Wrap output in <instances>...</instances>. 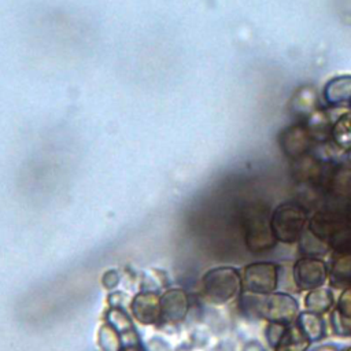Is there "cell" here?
Segmentation results:
<instances>
[{
  "label": "cell",
  "instance_id": "6da1fadb",
  "mask_svg": "<svg viewBox=\"0 0 351 351\" xmlns=\"http://www.w3.org/2000/svg\"><path fill=\"white\" fill-rule=\"evenodd\" d=\"M308 223L307 208L295 202H287L274 208L270 215V225L277 243H299Z\"/></svg>",
  "mask_w": 351,
  "mask_h": 351
},
{
  "label": "cell",
  "instance_id": "7a4b0ae2",
  "mask_svg": "<svg viewBox=\"0 0 351 351\" xmlns=\"http://www.w3.org/2000/svg\"><path fill=\"white\" fill-rule=\"evenodd\" d=\"M243 288L241 274L237 269L223 266L215 267L203 277V292L208 302L217 306L234 300Z\"/></svg>",
  "mask_w": 351,
  "mask_h": 351
},
{
  "label": "cell",
  "instance_id": "3957f363",
  "mask_svg": "<svg viewBox=\"0 0 351 351\" xmlns=\"http://www.w3.org/2000/svg\"><path fill=\"white\" fill-rule=\"evenodd\" d=\"M299 313V303L289 293L273 292L258 300V317L266 322L288 326L296 322Z\"/></svg>",
  "mask_w": 351,
  "mask_h": 351
},
{
  "label": "cell",
  "instance_id": "277c9868",
  "mask_svg": "<svg viewBox=\"0 0 351 351\" xmlns=\"http://www.w3.org/2000/svg\"><path fill=\"white\" fill-rule=\"evenodd\" d=\"M244 241L254 254H261L276 247L277 240L271 230L270 217L266 213L254 210L244 219Z\"/></svg>",
  "mask_w": 351,
  "mask_h": 351
},
{
  "label": "cell",
  "instance_id": "5b68a950",
  "mask_svg": "<svg viewBox=\"0 0 351 351\" xmlns=\"http://www.w3.org/2000/svg\"><path fill=\"white\" fill-rule=\"evenodd\" d=\"M280 266L274 262H255L244 267L241 280L243 288L251 295L273 293L278 284Z\"/></svg>",
  "mask_w": 351,
  "mask_h": 351
},
{
  "label": "cell",
  "instance_id": "8992f818",
  "mask_svg": "<svg viewBox=\"0 0 351 351\" xmlns=\"http://www.w3.org/2000/svg\"><path fill=\"white\" fill-rule=\"evenodd\" d=\"M292 277L296 288L307 292L326 282L329 269L326 262L318 256H302L293 263Z\"/></svg>",
  "mask_w": 351,
  "mask_h": 351
},
{
  "label": "cell",
  "instance_id": "52a82bcc",
  "mask_svg": "<svg viewBox=\"0 0 351 351\" xmlns=\"http://www.w3.org/2000/svg\"><path fill=\"white\" fill-rule=\"evenodd\" d=\"M311 134L308 129L302 126H291L281 136V148L284 154L292 159H299L304 156L311 144Z\"/></svg>",
  "mask_w": 351,
  "mask_h": 351
},
{
  "label": "cell",
  "instance_id": "ba28073f",
  "mask_svg": "<svg viewBox=\"0 0 351 351\" xmlns=\"http://www.w3.org/2000/svg\"><path fill=\"white\" fill-rule=\"evenodd\" d=\"M329 280L335 287L347 288L351 285V250L332 254L329 265Z\"/></svg>",
  "mask_w": 351,
  "mask_h": 351
},
{
  "label": "cell",
  "instance_id": "9c48e42d",
  "mask_svg": "<svg viewBox=\"0 0 351 351\" xmlns=\"http://www.w3.org/2000/svg\"><path fill=\"white\" fill-rule=\"evenodd\" d=\"M304 336L310 340V343L319 341L326 335V325L322 315L313 313V311H302L299 313L296 322H295Z\"/></svg>",
  "mask_w": 351,
  "mask_h": 351
},
{
  "label": "cell",
  "instance_id": "30bf717a",
  "mask_svg": "<svg viewBox=\"0 0 351 351\" xmlns=\"http://www.w3.org/2000/svg\"><path fill=\"white\" fill-rule=\"evenodd\" d=\"M303 303L307 311H313L322 315L332 310L335 304V296L332 289L326 287H319V288L307 291Z\"/></svg>",
  "mask_w": 351,
  "mask_h": 351
},
{
  "label": "cell",
  "instance_id": "8fae6325",
  "mask_svg": "<svg viewBox=\"0 0 351 351\" xmlns=\"http://www.w3.org/2000/svg\"><path fill=\"white\" fill-rule=\"evenodd\" d=\"M324 96L329 104H341L351 100V75H339L332 78L325 89Z\"/></svg>",
  "mask_w": 351,
  "mask_h": 351
},
{
  "label": "cell",
  "instance_id": "7c38bea8",
  "mask_svg": "<svg viewBox=\"0 0 351 351\" xmlns=\"http://www.w3.org/2000/svg\"><path fill=\"white\" fill-rule=\"evenodd\" d=\"M310 340L296 324L288 325L274 351H307Z\"/></svg>",
  "mask_w": 351,
  "mask_h": 351
},
{
  "label": "cell",
  "instance_id": "4fadbf2b",
  "mask_svg": "<svg viewBox=\"0 0 351 351\" xmlns=\"http://www.w3.org/2000/svg\"><path fill=\"white\" fill-rule=\"evenodd\" d=\"M330 137L341 149H351V112L343 114L330 128Z\"/></svg>",
  "mask_w": 351,
  "mask_h": 351
},
{
  "label": "cell",
  "instance_id": "5bb4252c",
  "mask_svg": "<svg viewBox=\"0 0 351 351\" xmlns=\"http://www.w3.org/2000/svg\"><path fill=\"white\" fill-rule=\"evenodd\" d=\"M160 308L166 311L167 317H170L169 319H181L188 310V299L181 291L167 293Z\"/></svg>",
  "mask_w": 351,
  "mask_h": 351
},
{
  "label": "cell",
  "instance_id": "9a60e30c",
  "mask_svg": "<svg viewBox=\"0 0 351 351\" xmlns=\"http://www.w3.org/2000/svg\"><path fill=\"white\" fill-rule=\"evenodd\" d=\"M134 313L143 322H152L160 313L159 300L154 295H141L136 299Z\"/></svg>",
  "mask_w": 351,
  "mask_h": 351
},
{
  "label": "cell",
  "instance_id": "2e32d148",
  "mask_svg": "<svg viewBox=\"0 0 351 351\" xmlns=\"http://www.w3.org/2000/svg\"><path fill=\"white\" fill-rule=\"evenodd\" d=\"M329 186L336 195L351 197V169L350 167H339L332 174Z\"/></svg>",
  "mask_w": 351,
  "mask_h": 351
},
{
  "label": "cell",
  "instance_id": "e0dca14e",
  "mask_svg": "<svg viewBox=\"0 0 351 351\" xmlns=\"http://www.w3.org/2000/svg\"><path fill=\"white\" fill-rule=\"evenodd\" d=\"M298 166H296V176L300 181H310L314 180L319 174V167L318 163L313 158H307L306 155L296 159Z\"/></svg>",
  "mask_w": 351,
  "mask_h": 351
},
{
  "label": "cell",
  "instance_id": "ac0fdd59",
  "mask_svg": "<svg viewBox=\"0 0 351 351\" xmlns=\"http://www.w3.org/2000/svg\"><path fill=\"white\" fill-rule=\"evenodd\" d=\"M285 325H280V324H274V322H267L265 326V339L267 341V344L270 346V348L276 350L284 332H285Z\"/></svg>",
  "mask_w": 351,
  "mask_h": 351
},
{
  "label": "cell",
  "instance_id": "d6986e66",
  "mask_svg": "<svg viewBox=\"0 0 351 351\" xmlns=\"http://www.w3.org/2000/svg\"><path fill=\"white\" fill-rule=\"evenodd\" d=\"M241 351H266V348L263 347V344L259 341V340H248L244 346H243V348H241Z\"/></svg>",
  "mask_w": 351,
  "mask_h": 351
},
{
  "label": "cell",
  "instance_id": "ffe728a7",
  "mask_svg": "<svg viewBox=\"0 0 351 351\" xmlns=\"http://www.w3.org/2000/svg\"><path fill=\"white\" fill-rule=\"evenodd\" d=\"M314 351H339L335 346H321L318 348H315Z\"/></svg>",
  "mask_w": 351,
  "mask_h": 351
},
{
  "label": "cell",
  "instance_id": "44dd1931",
  "mask_svg": "<svg viewBox=\"0 0 351 351\" xmlns=\"http://www.w3.org/2000/svg\"><path fill=\"white\" fill-rule=\"evenodd\" d=\"M344 215H346V218L348 219V222L351 223V200H350V203H348V206H347V210H346Z\"/></svg>",
  "mask_w": 351,
  "mask_h": 351
},
{
  "label": "cell",
  "instance_id": "7402d4cb",
  "mask_svg": "<svg viewBox=\"0 0 351 351\" xmlns=\"http://www.w3.org/2000/svg\"><path fill=\"white\" fill-rule=\"evenodd\" d=\"M346 351H351V347H348V348H347V350H346Z\"/></svg>",
  "mask_w": 351,
  "mask_h": 351
},
{
  "label": "cell",
  "instance_id": "603a6c76",
  "mask_svg": "<svg viewBox=\"0 0 351 351\" xmlns=\"http://www.w3.org/2000/svg\"><path fill=\"white\" fill-rule=\"evenodd\" d=\"M350 159H351V149H350Z\"/></svg>",
  "mask_w": 351,
  "mask_h": 351
}]
</instances>
